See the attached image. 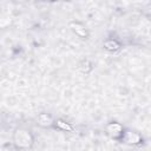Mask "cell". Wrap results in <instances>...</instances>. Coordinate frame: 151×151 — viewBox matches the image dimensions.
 Returning a JSON list of instances; mask_svg holds the SVG:
<instances>
[{
    "label": "cell",
    "mask_w": 151,
    "mask_h": 151,
    "mask_svg": "<svg viewBox=\"0 0 151 151\" xmlns=\"http://www.w3.org/2000/svg\"><path fill=\"white\" fill-rule=\"evenodd\" d=\"M13 138H14L15 145L19 147H28V146H31V144L33 142V138H32V134L29 133V131L24 130V129L17 130Z\"/></svg>",
    "instance_id": "6da1fadb"
},
{
    "label": "cell",
    "mask_w": 151,
    "mask_h": 151,
    "mask_svg": "<svg viewBox=\"0 0 151 151\" xmlns=\"http://www.w3.org/2000/svg\"><path fill=\"white\" fill-rule=\"evenodd\" d=\"M71 29L81 39H86L87 38V31L85 29V27L83 25H80L79 22H72L71 25Z\"/></svg>",
    "instance_id": "7a4b0ae2"
},
{
    "label": "cell",
    "mask_w": 151,
    "mask_h": 151,
    "mask_svg": "<svg viewBox=\"0 0 151 151\" xmlns=\"http://www.w3.org/2000/svg\"><path fill=\"white\" fill-rule=\"evenodd\" d=\"M107 132L116 138L123 134V127L118 123H111L110 125H107Z\"/></svg>",
    "instance_id": "3957f363"
},
{
    "label": "cell",
    "mask_w": 151,
    "mask_h": 151,
    "mask_svg": "<svg viewBox=\"0 0 151 151\" xmlns=\"http://www.w3.org/2000/svg\"><path fill=\"white\" fill-rule=\"evenodd\" d=\"M38 122L41 126H51L52 123H53L51 116H48L47 113H40L38 116Z\"/></svg>",
    "instance_id": "277c9868"
},
{
    "label": "cell",
    "mask_w": 151,
    "mask_h": 151,
    "mask_svg": "<svg viewBox=\"0 0 151 151\" xmlns=\"http://www.w3.org/2000/svg\"><path fill=\"white\" fill-rule=\"evenodd\" d=\"M124 139H125V142H127L130 144H137V143L140 142L139 134H137L134 132H126L125 136H124Z\"/></svg>",
    "instance_id": "5b68a950"
},
{
    "label": "cell",
    "mask_w": 151,
    "mask_h": 151,
    "mask_svg": "<svg viewBox=\"0 0 151 151\" xmlns=\"http://www.w3.org/2000/svg\"><path fill=\"white\" fill-rule=\"evenodd\" d=\"M104 46H105L107 50H111V51H114V50H118V48H119V44H117V42L113 41V40H107V41L104 44Z\"/></svg>",
    "instance_id": "8992f818"
},
{
    "label": "cell",
    "mask_w": 151,
    "mask_h": 151,
    "mask_svg": "<svg viewBox=\"0 0 151 151\" xmlns=\"http://www.w3.org/2000/svg\"><path fill=\"white\" fill-rule=\"evenodd\" d=\"M55 123H57V126L59 129H61V130H65V131H71L72 130V126L68 123H65L63 120H57Z\"/></svg>",
    "instance_id": "52a82bcc"
},
{
    "label": "cell",
    "mask_w": 151,
    "mask_h": 151,
    "mask_svg": "<svg viewBox=\"0 0 151 151\" xmlns=\"http://www.w3.org/2000/svg\"><path fill=\"white\" fill-rule=\"evenodd\" d=\"M86 68H88V71H91V70H92L91 63H90V61H87V60H85V61H83V63L80 64V70H81L83 72L87 73V70H86Z\"/></svg>",
    "instance_id": "ba28073f"
}]
</instances>
